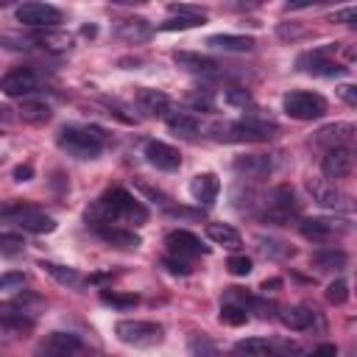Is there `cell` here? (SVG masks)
Here are the masks:
<instances>
[{
	"label": "cell",
	"mask_w": 357,
	"mask_h": 357,
	"mask_svg": "<svg viewBox=\"0 0 357 357\" xmlns=\"http://www.w3.org/2000/svg\"><path fill=\"white\" fill-rule=\"evenodd\" d=\"M148 220V209L123 187H112L106 190L89 209H86V223L95 226V223H145Z\"/></svg>",
	"instance_id": "1"
},
{
	"label": "cell",
	"mask_w": 357,
	"mask_h": 357,
	"mask_svg": "<svg viewBox=\"0 0 357 357\" xmlns=\"http://www.w3.org/2000/svg\"><path fill=\"white\" fill-rule=\"evenodd\" d=\"M212 131L218 139H226V142H265L279 131V126L271 117L251 112L237 123H218Z\"/></svg>",
	"instance_id": "2"
},
{
	"label": "cell",
	"mask_w": 357,
	"mask_h": 357,
	"mask_svg": "<svg viewBox=\"0 0 357 357\" xmlns=\"http://www.w3.org/2000/svg\"><path fill=\"white\" fill-rule=\"evenodd\" d=\"M59 148L75 159H95L106 145V131L98 126H64L56 137Z\"/></svg>",
	"instance_id": "3"
},
{
	"label": "cell",
	"mask_w": 357,
	"mask_h": 357,
	"mask_svg": "<svg viewBox=\"0 0 357 357\" xmlns=\"http://www.w3.org/2000/svg\"><path fill=\"white\" fill-rule=\"evenodd\" d=\"M0 218L14 223V226H20L22 231H31V234H50L56 229L53 215H47L39 206L22 204V201H11V204L0 206Z\"/></svg>",
	"instance_id": "4"
},
{
	"label": "cell",
	"mask_w": 357,
	"mask_h": 357,
	"mask_svg": "<svg viewBox=\"0 0 357 357\" xmlns=\"http://www.w3.org/2000/svg\"><path fill=\"white\" fill-rule=\"evenodd\" d=\"M284 112L293 120H318L326 114V100L318 92H307V89H293L282 98Z\"/></svg>",
	"instance_id": "5"
},
{
	"label": "cell",
	"mask_w": 357,
	"mask_h": 357,
	"mask_svg": "<svg viewBox=\"0 0 357 357\" xmlns=\"http://www.w3.org/2000/svg\"><path fill=\"white\" fill-rule=\"evenodd\" d=\"M296 215H298V198H296L293 187H290V184H279V187L271 192L262 218H265L268 223L284 226V223H290Z\"/></svg>",
	"instance_id": "6"
},
{
	"label": "cell",
	"mask_w": 357,
	"mask_h": 357,
	"mask_svg": "<svg viewBox=\"0 0 357 357\" xmlns=\"http://www.w3.org/2000/svg\"><path fill=\"white\" fill-rule=\"evenodd\" d=\"M162 326L153 321H117L114 324V335L128 343V346H156L162 340Z\"/></svg>",
	"instance_id": "7"
},
{
	"label": "cell",
	"mask_w": 357,
	"mask_h": 357,
	"mask_svg": "<svg viewBox=\"0 0 357 357\" xmlns=\"http://www.w3.org/2000/svg\"><path fill=\"white\" fill-rule=\"evenodd\" d=\"M17 22L28 25V28H56L61 22V11L50 3H39V0H28L17 8Z\"/></svg>",
	"instance_id": "8"
},
{
	"label": "cell",
	"mask_w": 357,
	"mask_h": 357,
	"mask_svg": "<svg viewBox=\"0 0 357 357\" xmlns=\"http://www.w3.org/2000/svg\"><path fill=\"white\" fill-rule=\"evenodd\" d=\"M296 67L304 70V73H312V75H324V78H335V75L349 73L346 64H340V61H335L329 56V47H318V50L301 53L298 61H296Z\"/></svg>",
	"instance_id": "9"
},
{
	"label": "cell",
	"mask_w": 357,
	"mask_h": 357,
	"mask_svg": "<svg viewBox=\"0 0 357 357\" xmlns=\"http://www.w3.org/2000/svg\"><path fill=\"white\" fill-rule=\"evenodd\" d=\"M39 89V78L31 67H11L3 78H0V92L8 98H22V95H33Z\"/></svg>",
	"instance_id": "10"
},
{
	"label": "cell",
	"mask_w": 357,
	"mask_h": 357,
	"mask_svg": "<svg viewBox=\"0 0 357 357\" xmlns=\"http://www.w3.org/2000/svg\"><path fill=\"white\" fill-rule=\"evenodd\" d=\"M354 167V156H351V148L349 145H332L326 148L324 159H321V170L329 181H337V178H346Z\"/></svg>",
	"instance_id": "11"
},
{
	"label": "cell",
	"mask_w": 357,
	"mask_h": 357,
	"mask_svg": "<svg viewBox=\"0 0 357 357\" xmlns=\"http://www.w3.org/2000/svg\"><path fill=\"white\" fill-rule=\"evenodd\" d=\"M307 190H310V195H312L321 206H326V209H337V212H349V209H351V198H349L346 192H340V190L335 187V181L310 178V181H307Z\"/></svg>",
	"instance_id": "12"
},
{
	"label": "cell",
	"mask_w": 357,
	"mask_h": 357,
	"mask_svg": "<svg viewBox=\"0 0 357 357\" xmlns=\"http://www.w3.org/2000/svg\"><path fill=\"white\" fill-rule=\"evenodd\" d=\"M148 165H153L156 170H165V173H173L181 167V153L178 148L167 145V142H159V139H148L145 148H142Z\"/></svg>",
	"instance_id": "13"
},
{
	"label": "cell",
	"mask_w": 357,
	"mask_h": 357,
	"mask_svg": "<svg viewBox=\"0 0 357 357\" xmlns=\"http://www.w3.org/2000/svg\"><path fill=\"white\" fill-rule=\"evenodd\" d=\"M92 229H95V234H98L103 243H109V245H114V248L131 251V248H139V245H142V237H139L134 229L123 226V223H95Z\"/></svg>",
	"instance_id": "14"
},
{
	"label": "cell",
	"mask_w": 357,
	"mask_h": 357,
	"mask_svg": "<svg viewBox=\"0 0 357 357\" xmlns=\"http://www.w3.org/2000/svg\"><path fill=\"white\" fill-rule=\"evenodd\" d=\"M165 245H167V251L173 254V257H181V259H192V257H201V254H209V248L192 234V231H184V229H176V231H170L167 234V240H165Z\"/></svg>",
	"instance_id": "15"
},
{
	"label": "cell",
	"mask_w": 357,
	"mask_h": 357,
	"mask_svg": "<svg viewBox=\"0 0 357 357\" xmlns=\"http://www.w3.org/2000/svg\"><path fill=\"white\" fill-rule=\"evenodd\" d=\"M234 173H240L243 178H265L273 173V159L265 153H245L234 159Z\"/></svg>",
	"instance_id": "16"
},
{
	"label": "cell",
	"mask_w": 357,
	"mask_h": 357,
	"mask_svg": "<svg viewBox=\"0 0 357 357\" xmlns=\"http://www.w3.org/2000/svg\"><path fill=\"white\" fill-rule=\"evenodd\" d=\"M218 192H220V181H218L215 173H198V176H192V181H190V195H192V201L209 206V204H215Z\"/></svg>",
	"instance_id": "17"
},
{
	"label": "cell",
	"mask_w": 357,
	"mask_h": 357,
	"mask_svg": "<svg viewBox=\"0 0 357 357\" xmlns=\"http://www.w3.org/2000/svg\"><path fill=\"white\" fill-rule=\"evenodd\" d=\"M39 268H45V273H47V276H53V279H56L59 284H64V287L78 290V287H86V284H89V279H86L81 271L70 268V265H59V262L42 259V262H39Z\"/></svg>",
	"instance_id": "18"
},
{
	"label": "cell",
	"mask_w": 357,
	"mask_h": 357,
	"mask_svg": "<svg viewBox=\"0 0 357 357\" xmlns=\"http://www.w3.org/2000/svg\"><path fill=\"white\" fill-rule=\"evenodd\" d=\"M114 31H117V36H120V39L134 42V45H137V42H148V39H151V33H153L151 22H148V20H142V17H126V20H117Z\"/></svg>",
	"instance_id": "19"
},
{
	"label": "cell",
	"mask_w": 357,
	"mask_h": 357,
	"mask_svg": "<svg viewBox=\"0 0 357 357\" xmlns=\"http://www.w3.org/2000/svg\"><path fill=\"white\" fill-rule=\"evenodd\" d=\"M209 47L215 50H223V53H248L254 50V36H243V33H212L206 39Z\"/></svg>",
	"instance_id": "20"
},
{
	"label": "cell",
	"mask_w": 357,
	"mask_h": 357,
	"mask_svg": "<svg viewBox=\"0 0 357 357\" xmlns=\"http://www.w3.org/2000/svg\"><path fill=\"white\" fill-rule=\"evenodd\" d=\"M137 106H139L145 114H151V117H165V114L170 112V98H167L162 89L145 86V89L137 92Z\"/></svg>",
	"instance_id": "21"
},
{
	"label": "cell",
	"mask_w": 357,
	"mask_h": 357,
	"mask_svg": "<svg viewBox=\"0 0 357 357\" xmlns=\"http://www.w3.org/2000/svg\"><path fill=\"white\" fill-rule=\"evenodd\" d=\"M0 326L14 329V332H22V329H31L33 326V318L17 301H0Z\"/></svg>",
	"instance_id": "22"
},
{
	"label": "cell",
	"mask_w": 357,
	"mask_h": 357,
	"mask_svg": "<svg viewBox=\"0 0 357 357\" xmlns=\"http://www.w3.org/2000/svg\"><path fill=\"white\" fill-rule=\"evenodd\" d=\"M173 61L187 73H212L218 67V61L212 56H204L195 50H173Z\"/></svg>",
	"instance_id": "23"
},
{
	"label": "cell",
	"mask_w": 357,
	"mask_h": 357,
	"mask_svg": "<svg viewBox=\"0 0 357 357\" xmlns=\"http://www.w3.org/2000/svg\"><path fill=\"white\" fill-rule=\"evenodd\" d=\"M354 139V126L351 123H332V126H324L318 134H315V142L318 145H351Z\"/></svg>",
	"instance_id": "24"
},
{
	"label": "cell",
	"mask_w": 357,
	"mask_h": 357,
	"mask_svg": "<svg viewBox=\"0 0 357 357\" xmlns=\"http://www.w3.org/2000/svg\"><path fill=\"white\" fill-rule=\"evenodd\" d=\"M279 321H282L287 329L301 332V329H310V326H312V321H315V310L307 307V304H293V307H284V310L279 312Z\"/></svg>",
	"instance_id": "25"
},
{
	"label": "cell",
	"mask_w": 357,
	"mask_h": 357,
	"mask_svg": "<svg viewBox=\"0 0 357 357\" xmlns=\"http://www.w3.org/2000/svg\"><path fill=\"white\" fill-rule=\"evenodd\" d=\"M81 346L84 343H81L78 335H73V332H53L39 346V351H45V354H70V351H78Z\"/></svg>",
	"instance_id": "26"
},
{
	"label": "cell",
	"mask_w": 357,
	"mask_h": 357,
	"mask_svg": "<svg viewBox=\"0 0 357 357\" xmlns=\"http://www.w3.org/2000/svg\"><path fill=\"white\" fill-rule=\"evenodd\" d=\"M298 231H301V237H307L312 243H324L335 234V220H329V218H304L298 223Z\"/></svg>",
	"instance_id": "27"
},
{
	"label": "cell",
	"mask_w": 357,
	"mask_h": 357,
	"mask_svg": "<svg viewBox=\"0 0 357 357\" xmlns=\"http://www.w3.org/2000/svg\"><path fill=\"white\" fill-rule=\"evenodd\" d=\"M206 237H209L215 245H223V248H229V251H237V248L243 245L240 231H237L234 226H229V223H206Z\"/></svg>",
	"instance_id": "28"
},
{
	"label": "cell",
	"mask_w": 357,
	"mask_h": 357,
	"mask_svg": "<svg viewBox=\"0 0 357 357\" xmlns=\"http://www.w3.org/2000/svg\"><path fill=\"white\" fill-rule=\"evenodd\" d=\"M165 123L178 137H195L201 131V120L195 114H190V112H167L165 114Z\"/></svg>",
	"instance_id": "29"
},
{
	"label": "cell",
	"mask_w": 357,
	"mask_h": 357,
	"mask_svg": "<svg viewBox=\"0 0 357 357\" xmlns=\"http://www.w3.org/2000/svg\"><path fill=\"white\" fill-rule=\"evenodd\" d=\"M346 262H349V257L340 248H318V251H312V265L318 271H340V268H346Z\"/></svg>",
	"instance_id": "30"
},
{
	"label": "cell",
	"mask_w": 357,
	"mask_h": 357,
	"mask_svg": "<svg viewBox=\"0 0 357 357\" xmlns=\"http://www.w3.org/2000/svg\"><path fill=\"white\" fill-rule=\"evenodd\" d=\"M254 243H257V248H259L265 257H271V259H287V257L296 254V248H293L290 243L279 240V237H265V234H259Z\"/></svg>",
	"instance_id": "31"
},
{
	"label": "cell",
	"mask_w": 357,
	"mask_h": 357,
	"mask_svg": "<svg viewBox=\"0 0 357 357\" xmlns=\"http://www.w3.org/2000/svg\"><path fill=\"white\" fill-rule=\"evenodd\" d=\"M31 39H33L39 47H45V50H67V47L73 45L70 33H61V31H53V28H42V31L33 33Z\"/></svg>",
	"instance_id": "32"
},
{
	"label": "cell",
	"mask_w": 357,
	"mask_h": 357,
	"mask_svg": "<svg viewBox=\"0 0 357 357\" xmlns=\"http://www.w3.org/2000/svg\"><path fill=\"white\" fill-rule=\"evenodd\" d=\"M50 106L45 103V100H25L22 106H20V117L25 120V123H33V126H42V123H47L50 120Z\"/></svg>",
	"instance_id": "33"
},
{
	"label": "cell",
	"mask_w": 357,
	"mask_h": 357,
	"mask_svg": "<svg viewBox=\"0 0 357 357\" xmlns=\"http://www.w3.org/2000/svg\"><path fill=\"white\" fill-rule=\"evenodd\" d=\"M234 351L237 354H251V357H265L273 351V343L265 340V337H243L234 343Z\"/></svg>",
	"instance_id": "34"
},
{
	"label": "cell",
	"mask_w": 357,
	"mask_h": 357,
	"mask_svg": "<svg viewBox=\"0 0 357 357\" xmlns=\"http://www.w3.org/2000/svg\"><path fill=\"white\" fill-rule=\"evenodd\" d=\"M206 22V17H181V14H170L165 22H159L162 31H187V28H201Z\"/></svg>",
	"instance_id": "35"
},
{
	"label": "cell",
	"mask_w": 357,
	"mask_h": 357,
	"mask_svg": "<svg viewBox=\"0 0 357 357\" xmlns=\"http://www.w3.org/2000/svg\"><path fill=\"white\" fill-rule=\"evenodd\" d=\"M245 321H248V310H245V307L223 301V307H220V324H229V326H243Z\"/></svg>",
	"instance_id": "36"
},
{
	"label": "cell",
	"mask_w": 357,
	"mask_h": 357,
	"mask_svg": "<svg viewBox=\"0 0 357 357\" xmlns=\"http://www.w3.org/2000/svg\"><path fill=\"white\" fill-rule=\"evenodd\" d=\"M100 301L109 304V307H117V310H128L134 307L139 298L134 293H117V290H100Z\"/></svg>",
	"instance_id": "37"
},
{
	"label": "cell",
	"mask_w": 357,
	"mask_h": 357,
	"mask_svg": "<svg viewBox=\"0 0 357 357\" xmlns=\"http://www.w3.org/2000/svg\"><path fill=\"white\" fill-rule=\"evenodd\" d=\"M22 251H25L22 234H17V231L0 234V254H3V257H17V254H22Z\"/></svg>",
	"instance_id": "38"
},
{
	"label": "cell",
	"mask_w": 357,
	"mask_h": 357,
	"mask_svg": "<svg viewBox=\"0 0 357 357\" xmlns=\"http://www.w3.org/2000/svg\"><path fill=\"white\" fill-rule=\"evenodd\" d=\"M326 301L329 304H346L349 301V282L346 279H335L326 287Z\"/></svg>",
	"instance_id": "39"
},
{
	"label": "cell",
	"mask_w": 357,
	"mask_h": 357,
	"mask_svg": "<svg viewBox=\"0 0 357 357\" xmlns=\"http://www.w3.org/2000/svg\"><path fill=\"white\" fill-rule=\"evenodd\" d=\"M223 98H226L229 106H240V109H245V106L251 103V92L243 89V86H229V89L223 92Z\"/></svg>",
	"instance_id": "40"
},
{
	"label": "cell",
	"mask_w": 357,
	"mask_h": 357,
	"mask_svg": "<svg viewBox=\"0 0 357 357\" xmlns=\"http://www.w3.org/2000/svg\"><path fill=\"white\" fill-rule=\"evenodd\" d=\"M226 268H229V273H231V276H248L254 265H251V259H248V257H243V254H234V257H229Z\"/></svg>",
	"instance_id": "41"
},
{
	"label": "cell",
	"mask_w": 357,
	"mask_h": 357,
	"mask_svg": "<svg viewBox=\"0 0 357 357\" xmlns=\"http://www.w3.org/2000/svg\"><path fill=\"white\" fill-rule=\"evenodd\" d=\"M162 265H165L170 273H176V276H187V273L192 271L187 259H181V257H173V254H167V257L162 259Z\"/></svg>",
	"instance_id": "42"
},
{
	"label": "cell",
	"mask_w": 357,
	"mask_h": 357,
	"mask_svg": "<svg viewBox=\"0 0 357 357\" xmlns=\"http://www.w3.org/2000/svg\"><path fill=\"white\" fill-rule=\"evenodd\" d=\"M251 298H254V296H248L243 287H226V296H223V301H229V304H240V307H245V310H248Z\"/></svg>",
	"instance_id": "43"
},
{
	"label": "cell",
	"mask_w": 357,
	"mask_h": 357,
	"mask_svg": "<svg viewBox=\"0 0 357 357\" xmlns=\"http://www.w3.org/2000/svg\"><path fill=\"white\" fill-rule=\"evenodd\" d=\"M165 218H184V220H201V209H187V206H167Z\"/></svg>",
	"instance_id": "44"
},
{
	"label": "cell",
	"mask_w": 357,
	"mask_h": 357,
	"mask_svg": "<svg viewBox=\"0 0 357 357\" xmlns=\"http://www.w3.org/2000/svg\"><path fill=\"white\" fill-rule=\"evenodd\" d=\"M167 8H170V14H181V17H206L198 6H187V3H170Z\"/></svg>",
	"instance_id": "45"
},
{
	"label": "cell",
	"mask_w": 357,
	"mask_h": 357,
	"mask_svg": "<svg viewBox=\"0 0 357 357\" xmlns=\"http://www.w3.org/2000/svg\"><path fill=\"white\" fill-rule=\"evenodd\" d=\"M354 20H357V8H354V6H346V8H340V11H335V14H332V22L354 25Z\"/></svg>",
	"instance_id": "46"
},
{
	"label": "cell",
	"mask_w": 357,
	"mask_h": 357,
	"mask_svg": "<svg viewBox=\"0 0 357 357\" xmlns=\"http://www.w3.org/2000/svg\"><path fill=\"white\" fill-rule=\"evenodd\" d=\"M279 39H296V36H301V33H307L301 25H296V22H282L279 25Z\"/></svg>",
	"instance_id": "47"
},
{
	"label": "cell",
	"mask_w": 357,
	"mask_h": 357,
	"mask_svg": "<svg viewBox=\"0 0 357 357\" xmlns=\"http://www.w3.org/2000/svg\"><path fill=\"white\" fill-rule=\"evenodd\" d=\"M25 284V273H6L0 276V290H14V287H22Z\"/></svg>",
	"instance_id": "48"
},
{
	"label": "cell",
	"mask_w": 357,
	"mask_h": 357,
	"mask_svg": "<svg viewBox=\"0 0 357 357\" xmlns=\"http://www.w3.org/2000/svg\"><path fill=\"white\" fill-rule=\"evenodd\" d=\"M187 100H190L195 109H212V95H209V89H206L204 95H201V92H192Z\"/></svg>",
	"instance_id": "49"
},
{
	"label": "cell",
	"mask_w": 357,
	"mask_h": 357,
	"mask_svg": "<svg viewBox=\"0 0 357 357\" xmlns=\"http://www.w3.org/2000/svg\"><path fill=\"white\" fill-rule=\"evenodd\" d=\"M324 3H329V0H287L284 8L287 11H301V8H312V6H324Z\"/></svg>",
	"instance_id": "50"
},
{
	"label": "cell",
	"mask_w": 357,
	"mask_h": 357,
	"mask_svg": "<svg viewBox=\"0 0 357 357\" xmlns=\"http://www.w3.org/2000/svg\"><path fill=\"white\" fill-rule=\"evenodd\" d=\"M337 95L349 103V106H357V89L351 86V84H343V86H337Z\"/></svg>",
	"instance_id": "51"
},
{
	"label": "cell",
	"mask_w": 357,
	"mask_h": 357,
	"mask_svg": "<svg viewBox=\"0 0 357 357\" xmlns=\"http://www.w3.org/2000/svg\"><path fill=\"white\" fill-rule=\"evenodd\" d=\"M273 351H284V354H301V346L293 343V340H282V343H273Z\"/></svg>",
	"instance_id": "52"
},
{
	"label": "cell",
	"mask_w": 357,
	"mask_h": 357,
	"mask_svg": "<svg viewBox=\"0 0 357 357\" xmlns=\"http://www.w3.org/2000/svg\"><path fill=\"white\" fill-rule=\"evenodd\" d=\"M33 176V167L31 165H20V167H14V181H28Z\"/></svg>",
	"instance_id": "53"
},
{
	"label": "cell",
	"mask_w": 357,
	"mask_h": 357,
	"mask_svg": "<svg viewBox=\"0 0 357 357\" xmlns=\"http://www.w3.org/2000/svg\"><path fill=\"white\" fill-rule=\"evenodd\" d=\"M139 190H142L148 198H159V204H165V201H167V195H165L162 190H153V187H148V184H139Z\"/></svg>",
	"instance_id": "54"
},
{
	"label": "cell",
	"mask_w": 357,
	"mask_h": 357,
	"mask_svg": "<svg viewBox=\"0 0 357 357\" xmlns=\"http://www.w3.org/2000/svg\"><path fill=\"white\" fill-rule=\"evenodd\" d=\"M190 349H192V351H215V346H212V343H206V340H201V343H198V340H192V343H190Z\"/></svg>",
	"instance_id": "55"
},
{
	"label": "cell",
	"mask_w": 357,
	"mask_h": 357,
	"mask_svg": "<svg viewBox=\"0 0 357 357\" xmlns=\"http://www.w3.org/2000/svg\"><path fill=\"white\" fill-rule=\"evenodd\" d=\"M315 351H318V354H337V346H335V343H321Z\"/></svg>",
	"instance_id": "56"
},
{
	"label": "cell",
	"mask_w": 357,
	"mask_h": 357,
	"mask_svg": "<svg viewBox=\"0 0 357 357\" xmlns=\"http://www.w3.org/2000/svg\"><path fill=\"white\" fill-rule=\"evenodd\" d=\"M14 120V114H11V109L6 106V103H0V123H11Z\"/></svg>",
	"instance_id": "57"
},
{
	"label": "cell",
	"mask_w": 357,
	"mask_h": 357,
	"mask_svg": "<svg viewBox=\"0 0 357 357\" xmlns=\"http://www.w3.org/2000/svg\"><path fill=\"white\" fill-rule=\"evenodd\" d=\"M276 287H282V282H279V279H271V282H265V284H262V290H265V293H268V290H276Z\"/></svg>",
	"instance_id": "58"
},
{
	"label": "cell",
	"mask_w": 357,
	"mask_h": 357,
	"mask_svg": "<svg viewBox=\"0 0 357 357\" xmlns=\"http://www.w3.org/2000/svg\"><path fill=\"white\" fill-rule=\"evenodd\" d=\"M112 3H120V6H142L148 0H112Z\"/></svg>",
	"instance_id": "59"
},
{
	"label": "cell",
	"mask_w": 357,
	"mask_h": 357,
	"mask_svg": "<svg viewBox=\"0 0 357 357\" xmlns=\"http://www.w3.org/2000/svg\"><path fill=\"white\" fill-rule=\"evenodd\" d=\"M98 31H95V25H84V36H95Z\"/></svg>",
	"instance_id": "60"
},
{
	"label": "cell",
	"mask_w": 357,
	"mask_h": 357,
	"mask_svg": "<svg viewBox=\"0 0 357 357\" xmlns=\"http://www.w3.org/2000/svg\"><path fill=\"white\" fill-rule=\"evenodd\" d=\"M11 3H14V0H0V8H3V6H11Z\"/></svg>",
	"instance_id": "61"
}]
</instances>
